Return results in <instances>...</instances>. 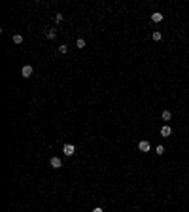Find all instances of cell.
Masks as SVG:
<instances>
[{
    "mask_svg": "<svg viewBox=\"0 0 189 212\" xmlns=\"http://www.w3.org/2000/svg\"><path fill=\"white\" fill-rule=\"evenodd\" d=\"M161 38H163V34H161L159 30H155V32H153V40H155V42H159Z\"/></svg>",
    "mask_w": 189,
    "mask_h": 212,
    "instance_id": "8fae6325",
    "label": "cell"
},
{
    "mask_svg": "<svg viewBox=\"0 0 189 212\" xmlns=\"http://www.w3.org/2000/svg\"><path fill=\"white\" fill-rule=\"evenodd\" d=\"M93 212H104V210H102L100 207H97V208H93Z\"/></svg>",
    "mask_w": 189,
    "mask_h": 212,
    "instance_id": "9a60e30c",
    "label": "cell"
},
{
    "mask_svg": "<svg viewBox=\"0 0 189 212\" xmlns=\"http://www.w3.org/2000/svg\"><path fill=\"white\" fill-rule=\"evenodd\" d=\"M170 117H172V114L168 112V110H165V112H163V119H165V121H170Z\"/></svg>",
    "mask_w": 189,
    "mask_h": 212,
    "instance_id": "ba28073f",
    "label": "cell"
},
{
    "mask_svg": "<svg viewBox=\"0 0 189 212\" xmlns=\"http://www.w3.org/2000/svg\"><path fill=\"white\" fill-rule=\"evenodd\" d=\"M157 154H159V155L165 154V148H163V146H157Z\"/></svg>",
    "mask_w": 189,
    "mask_h": 212,
    "instance_id": "5bb4252c",
    "label": "cell"
},
{
    "mask_svg": "<svg viewBox=\"0 0 189 212\" xmlns=\"http://www.w3.org/2000/svg\"><path fill=\"white\" fill-rule=\"evenodd\" d=\"M61 21H63V14H57L55 15V23H61Z\"/></svg>",
    "mask_w": 189,
    "mask_h": 212,
    "instance_id": "4fadbf2b",
    "label": "cell"
},
{
    "mask_svg": "<svg viewBox=\"0 0 189 212\" xmlns=\"http://www.w3.org/2000/svg\"><path fill=\"white\" fill-rule=\"evenodd\" d=\"M66 51H68L66 45H59V53H66Z\"/></svg>",
    "mask_w": 189,
    "mask_h": 212,
    "instance_id": "7c38bea8",
    "label": "cell"
},
{
    "mask_svg": "<svg viewBox=\"0 0 189 212\" xmlns=\"http://www.w3.org/2000/svg\"><path fill=\"white\" fill-rule=\"evenodd\" d=\"M55 36H57L55 28H47V38H49V40H55Z\"/></svg>",
    "mask_w": 189,
    "mask_h": 212,
    "instance_id": "52a82bcc",
    "label": "cell"
},
{
    "mask_svg": "<svg viewBox=\"0 0 189 212\" xmlns=\"http://www.w3.org/2000/svg\"><path fill=\"white\" fill-rule=\"evenodd\" d=\"M172 135V129L168 125H163L161 127V136H170Z\"/></svg>",
    "mask_w": 189,
    "mask_h": 212,
    "instance_id": "5b68a950",
    "label": "cell"
},
{
    "mask_svg": "<svg viewBox=\"0 0 189 212\" xmlns=\"http://www.w3.org/2000/svg\"><path fill=\"white\" fill-rule=\"evenodd\" d=\"M76 47H80V49H83V47H85V40H83V38H80V40L76 42Z\"/></svg>",
    "mask_w": 189,
    "mask_h": 212,
    "instance_id": "9c48e42d",
    "label": "cell"
},
{
    "mask_svg": "<svg viewBox=\"0 0 189 212\" xmlns=\"http://www.w3.org/2000/svg\"><path fill=\"white\" fill-rule=\"evenodd\" d=\"M21 74H23V78H30L32 76V66L30 64H25V66L21 68Z\"/></svg>",
    "mask_w": 189,
    "mask_h": 212,
    "instance_id": "6da1fadb",
    "label": "cell"
},
{
    "mask_svg": "<svg viewBox=\"0 0 189 212\" xmlns=\"http://www.w3.org/2000/svg\"><path fill=\"white\" fill-rule=\"evenodd\" d=\"M14 44H23V36H21V34H15V36H14Z\"/></svg>",
    "mask_w": 189,
    "mask_h": 212,
    "instance_id": "30bf717a",
    "label": "cell"
},
{
    "mask_svg": "<svg viewBox=\"0 0 189 212\" xmlns=\"http://www.w3.org/2000/svg\"><path fill=\"white\" fill-rule=\"evenodd\" d=\"M51 167H53V169H61V167H63V161H61V159H59V157H51Z\"/></svg>",
    "mask_w": 189,
    "mask_h": 212,
    "instance_id": "277c9868",
    "label": "cell"
},
{
    "mask_svg": "<svg viewBox=\"0 0 189 212\" xmlns=\"http://www.w3.org/2000/svg\"><path fill=\"white\" fill-rule=\"evenodd\" d=\"M63 152H64V155H74V152H76V148H74V144H64Z\"/></svg>",
    "mask_w": 189,
    "mask_h": 212,
    "instance_id": "7a4b0ae2",
    "label": "cell"
},
{
    "mask_svg": "<svg viewBox=\"0 0 189 212\" xmlns=\"http://www.w3.org/2000/svg\"><path fill=\"white\" fill-rule=\"evenodd\" d=\"M149 148H151V146H149L148 140H142V142L138 144V150H140V152H149Z\"/></svg>",
    "mask_w": 189,
    "mask_h": 212,
    "instance_id": "3957f363",
    "label": "cell"
},
{
    "mask_svg": "<svg viewBox=\"0 0 189 212\" xmlns=\"http://www.w3.org/2000/svg\"><path fill=\"white\" fill-rule=\"evenodd\" d=\"M151 21H153V23H161V21H163V14H159V12L151 14Z\"/></svg>",
    "mask_w": 189,
    "mask_h": 212,
    "instance_id": "8992f818",
    "label": "cell"
}]
</instances>
